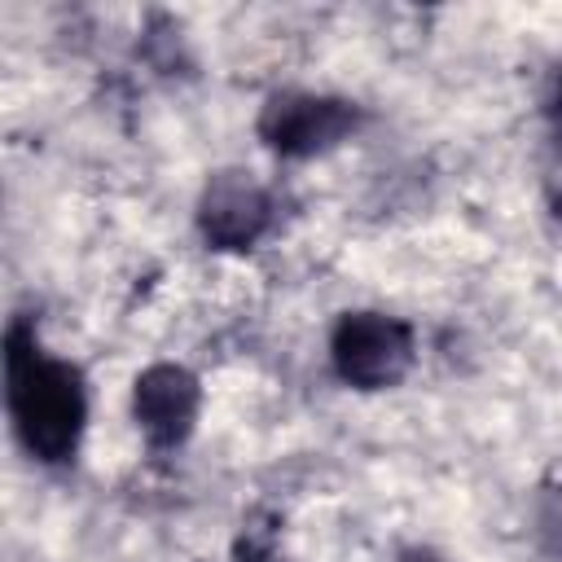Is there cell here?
Segmentation results:
<instances>
[{"label": "cell", "mask_w": 562, "mask_h": 562, "mask_svg": "<svg viewBox=\"0 0 562 562\" xmlns=\"http://www.w3.org/2000/svg\"><path fill=\"white\" fill-rule=\"evenodd\" d=\"M9 413L22 443L44 461H66L83 426V386L79 373L61 360H48L31 329L9 334Z\"/></svg>", "instance_id": "obj_1"}, {"label": "cell", "mask_w": 562, "mask_h": 562, "mask_svg": "<svg viewBox=\"0 0 562 562\" xmlns=\"http://www.w3.org/2000/svg\"><path fill=\"white\" fill-rule=\"evenodd\" d=\"M413 360V334L395 316L382 312H356L342 316L334 329V364L351 386H391L404 378Z\"/></svg>", "instance_id": "obj_2"}, {"label": "cell", "mask_w": 562, "mask_h": 562, "mask_svg": "<svg viewBox=\"0 0 562 562\" xmlns=\"http://www.w3.org/2000/svg\"><path fill=\"white\" fill-rule=\"evenodd\" d=\"M351 123H356V114L342 101L285 92V97H272L268 101V110L259 119V132L281 154H316V149L334 145Z\"/></svg>", "instance_id": "obj_3"}, {"label": "cell", "mask_w": 562, "mask_h": 562, "mask_svg": "<svg viewBox=\"0 0 562 562\" xmlns=\"http://www.w3.org/2000/svg\"><path fill=\"white\" fill-rule=\"evenodd\" d=\"M263 220H268V198L250 176L224 171L211 180L202 198V228L215 246H250Z\"/></svg>", "instance_id": "obj_4"}, {"label": "cell", "mask_w": 562, "mask_h": 562, "mask_svg": "<svg viewBox=\"0 0 562 562\" xmlns=\"http://www.w3.org/2000/svg\"><path fill=\"white\" fill-rule=\"evenodd\" d=\"M198 413V382L176 364H154L136 382V417L154 443H176L189 435Z\"/></svg>", "instance_id": "obj_5"}, {"label": "cell", "mask_w": 562, "mask_h": 562, "mask_svg": "<svg viewBox=\"0 0 562 562\" xmlns=\"http://www.w3.org/2000/svg\"><path fill=\"white\" fill-rule=\"evenodd\" d=\"M404 562H439V558H435V553H408Z\"/></svg>", "instance_id": "obj_6"}]
</instances>
